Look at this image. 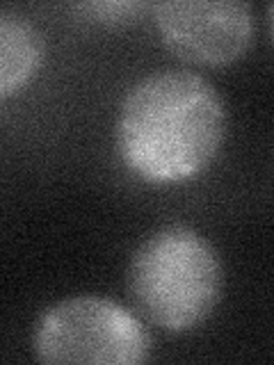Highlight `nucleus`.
Returning <instances> with one entry per match:
<instances>
[{
    "mask_svg": "<svg viewBox=\"0 0 274 365\" xmlns=\"http://www.w3.org/2000/svg\"><path fill=\"white\" fill-rule=\"evenodd\" d=\"M226 137V106L208 80L160 68L128 89L117 119V148L146 182H186L210 167Z\"/></svg>",
    "mask_w": 274,
    "mask_h": 365,
    "instance_id": "obj_1",
    "label": "nucleus"
},
{
    "mask_svg": "<svg viewBox=\"0 0 274 365\" xmlns=\"http://www.w3.org/2000/svg\"><path fill=\"white\" fill-rule=\"evenodd\" d=\"M128 299L140 317L167 334L199 329L224 290L215 247L188 226H165L135 249L126 272Z\"/></svg>",
    "mask_w": 274,
    "mask_h": 365,
    "instance_id": "obj_2",
    "label": "nucleus"
},
{
    "mask_svg": "<svg viewBox=\"0 0 274 365\" xmlns=\"http://www.w3.org/2000/svg\"><path fill=\"white\" fill-rule=\"evenodd\" d=\"M32 351L46 365H140L151 356V334L131 308L80 294L37 317Z\"/></svg>",
    "mask_w": 274,
    "mask_h": 365,
    "instance_id": "obj_3",
    "label": "nucleus"
},
{
    "mask_svg": "<svg viewBox=\"0 0 274 365\" xmlns=\"http://www.w3.org/2000/svg\"><path fill=\"white\" fill-rule=\"evenodd\" d=\"M151 9L167 48L194 64H231L254 39V9L245 0H174Z\"/></svg>",
    "mask_w": 274,
    "mask_h": 365,
    "instance_id": "obj_4",
    "label": "nucleus"
},
{
    "mask_svg": "<svg viewBox=\"0 0 274 365\" xmlns=\"http://www.w3.org/2000/svg\"><path fill=\"white\" fill-rule=\"evenodd\" d=\"M46 41L34 23L11 9H0V101L14 96L37 76Z\"/></svg>",
    "mask_w": 274,
    "mask_h": 365,
    "instance_id": "obj_5",
    "label": "nucleus"
},
{
    "mask_svg": "<svg viewBox=\"0 0 274 365\" xmlns=\"http://www.w3.org/2000/svg\"><path fill=\"white\" fill-rule=\"evenodd\" d=\"M83 9H87L91 16L103 23H126L140 14L144 5L140 3H91V5H83Z\"/></svg>",
    "mask_w": 274,
    "mask_h": 365,
    "instance_id": "obj_6",
    "label": "nucleus"
}]
</instances>
